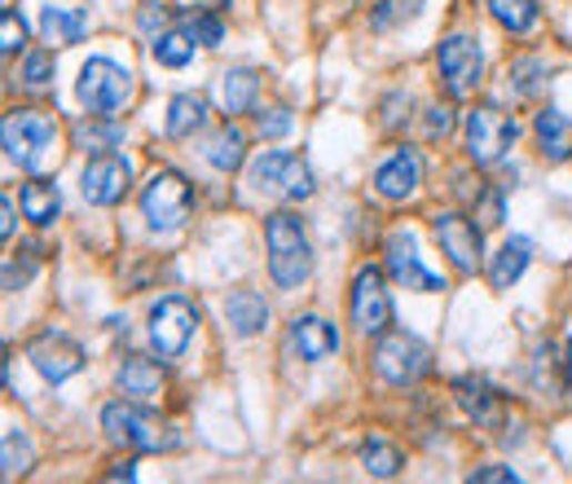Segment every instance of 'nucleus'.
Returning <instances> with one entry per match:
<instances>
[{"label": "nucleus", "instance_id": "nucleus-1", "mask_svg": "<svg viewBox=\"0 0 572 484\" xmlns=\"http://www.w3.org/2000/svg\"><path fill=\"white\" fill-rule=\"evenodd\" d=\"M0 137H4V154L36 177L58 163V123L44 111H9Z\"/></svg>", "mask_w": 572, "mask_h": 484}, {"label": "nucleus", "instance_id": "nucleus-2", "mask_svg": "<svg viewBox=\"0 0 572 484\" xmlns=\"http://www.w3.org/2000/svg\"><path fill=\"white\" fill-rule=\"evenodd\" d=\"M264 239H269V273L278 286H300L313 273V246H309L300 216L273 212L264 225Z\"/></svg>", "mask_w": 572, "mask_h": 484}, {"label": "nucleus", "instance_id": "nucleus-3", "mask_svg": "<svg viewBox=\"0 0 572 484\" xmlns=\"http://www.w3.org/2000/svg\"><path fill=\"white\" fill-rule=\"evenodd\" d=\"M76 93L89 107V115H114L132 98V75L119 62H111V58H89L84 71H80Z\"/></svg>", "mask_w": 572, "mask_h": 484}, {"label": "nucleus", "instance_id": "nucleus-4", "mask_svg": "<svg viewBox=\"0 0 572 484\" xmlns=\"http://www.w3.org/2000/svg\"><path fill=\"white\" fill-rule=\"evenodd\" d=\"M190 208H194V194L177 172H154L150 185L141 190V212L150 230H181L190 221Z\"/></svg>", "mask_w": 572, "mask_h": 484}, {"label": "nucleus", "instance_id": "nucleus-5", "mask_svg": "<svg viewBox=\"0 0 572 484\" xmlns=\"http://www.w3.org/2000/svg\"><path fill=\"white\" fill-rule=\"evenodd\" d=\"M251 185L264 190V194H282V199H309L313 194V172L300 154L264 150L251 168Z\"/></svg>", "mask_w": 572, "mask_h": 484}, {"label": "nucleus", "instance_id": "nucleus-6", "mask_svg": "<svg viewBox=\"0 0 572 484\" xmlns=\"http://www.w3.org/2000/svg\"><path fill=\"white\" fill-rule=\"evenodd\" d=\"M102 427H107L111 441L128 445V450H141V454H154V450L172 445V436L163 432V423L154 414H145L137 405H123V401H114V405L102 410Z\"/></svg>", "mask_w": 572, "mask_h": 484}, {"label": "nucleus", "instance_id": "nucleus-7", "mask_svg": "<svg viewBox=\"0 0 572 484\" xmlns=\"http://www.w3.org/2000/svg\"><path fill=\"white\" fill-rule=\"evenodd\" d=\"M374 370H379L388 383H397V387L419 383V379L432 370V349H428L423 340L405 335V331L383 335V340H379V349H374Z\"/></svg>", "mask_w": 572, "mask_h": 484}, {"label": "nucleus", "instance_id": "nucleus-8", "mask_svg": "<svg viewBox=\"0 0 572 484\" xmlns=\"http://www.w3.org/2000/svg\"><path fill=\"white\" fill-rule=\"evenodd\" d=\"M194 326H199V309L181 295H168L150 309V344L159 349V357H181Z\"/></svg>", "mask_w": 572, "mask_h": 484}, {"label": "nucleus", "instance_id": "nucleus-9", "mask_svg": "<svg viewBox=\"0 0 572 484\" xmlns=\"http://www.w3.org/2000/svg\"><path fill=\"white\" fill-rule=\"evenodd\" d=\"M511 145H515V120H506L493 107H480V111L466 115V154H471V163L493 168Z\"/></svg>", "mask_w": 572, "mask_h": 484}, {"label": "nucleus", "instance_id": "nucleus-10", "mask_svg": "<svg viewBox=\"0 0 572 484\" xmlns=\"http://www.w3.org/2000/svg\"><path fill=\"white\" fill-rule=\"evenodd\" d=\"M352 322L361 335H383L392 326V300H388L383 273L370 264L357 269V278H352Z\"/></svg>", "mask_w": 572, "mask_h": 484}, {"label": "nucleus", "instance_id": "nucleus-11", "mask_svg": "<svg viewBox=\"0 0 572 484\" xmlns=\"http://www.w3.org/2000/svg\"><path fill=\"white\" fill-rule=\"evenodd\" d=\"M128 181H132L128 159H119V154H111V150H107V154H93V159L84 163L80 194H84L93 208H114V203H123Z\"/></svg>", "mask_w": 572, "mask_h": 484}, {"label": "nucleus", "instance_id": "nucleus-12", "mask_svg": "<svg viewBox=\"0 0 572 484\" xmlns=\"http://www.w3.org/2000/svg\"><path fill=\"white\" fill-rule=\"evenodd\" d=\"M436 62H441V75H445V84H450L454 98H471V93L480 89L484 53H480V44H475L471 36H450V40L441 44Z\"/></svg>", "mask_w": 572, "mask_h": 484}, {"label": "nucleus", "instance_id": "nucleus-13", "mask_svg": "<svg viewBox=\"0 0 572 484\" xmlns=\"http://www.w3.org/2000/svg\"><path fill=\"white\" fill-rule=\"evenodd\" d=\"M388 273H392L405 291H423V295L445 291V278H441V273H432V269L419 260V251H414V239H410V234H392V239H388Z\"/></svg>", "mask_w": 572, "mask_h": 484}, {"label": "nucleus", "instance_id": "nucleus-14", "mask_svg": "<svg viewBox=\"0 0 572 484\" xmlns=\"http://www.w3.org/2000/svg\"><path fill=\"white\" fill-rule=\"evenodd\" d=\"M432 230H436L441 251L454 260L458 273H475V269H480V230H475L466 216H458V212H441V216L432 221Z\"/></svg>", "mask_w": 572, "mask_h": 484}, {"label": "nucleus", "instance_id": "nucleus-15", "mask_svg": "<svg viewBox=\"0 0 572 484\" xmlns=\"http://www.w3.org/2000/svg\"><path fill=\"white\" fill-rule=\"evenodd\" d=\"M27 357H31V365H36L49 383H62V379H71V374H80V370H84V353H80V344H71V340H67V335H58V331L40 335V340L27 349Z\"/></svg>", "mask_w": 572, "mask_h": 484}, {"label": "nucleus", "instance_id": "nucleus-16", "mask_svg": "<svg viewBox=\"0 0 572 484\" xmlns=\"http://www.w3.org/2000/svg\"><path fill=\"white\" fill-rule=\"evenodd\" d=\"M419 181H423V163H419L414 150H397V154L374 172V190H379L383 199H392V203L410 199V194L419 190Z\"/></svg>", "mask_w": 572, "mask_h": 484}, {"label": "nucleus", "instance_id": "nucleus-17", "mask_svg": "<svg viewBox=\"0 0 572 484\" xmlns=\"http://www.w3.org/2000/svg\"><path fill=\"white\" fill-rule=\"evenodd\" d=\"M291 349L300 353V362H327L340 353V331L322 317H295L291 322Z\"/></svg>", "mask_w": 572, "mask_h": 484}, {"label": "nucleus", "instance_id": "nucleus-18", "mask_svg": "<svg viewBox=\"0 0 572 484\" xmlns=\"http://www.w3.org/2000/svg\"><path fill=\"white\" fill-rule=\"evenodd\" d=\"M89 31V18L84 9H40V40L53 44V49H67V44H80Z\"/></svg>", "mask_w": 572, "mask_h": 484}, {"label": "nucleus", "instance_id": "nucleus-19", "mask_svg": "<svg viewBox=\"0 0 572 484\" xmlns=\"http://www.w3.org/2000/svg\"><path fill=\"white\" fill-rule=\"evenodd\" d=\"M454 392H458V405H462L480 427H498V423H502V396H498L489 383H480V379H458Z\"/></svg>", "mask_w": 572, "mask_h": 484}, {"label": "nucleus", "instance_id": "nucleus-20", "mask_svg": "<svg viewBox=\"0 0 572 484\" xmlns=\"http://www.w3.org/2000/svg\"><path fill=\"white\" fill-rule=\"evenodd\" d=\"M114 383H119V392L132 396V401H154V396L163 392V365L145 362V357H128V362L119 365Z\"/></svg>", "mask_w": 572, "mask_h": 484}, {"label": "nucleus", "instance_id": "nucleus-21", "mask_svg": "<svg viewBox=\"0 0 572 484\" xmlns=\"http://www.w3.org/2000/svg\"><path fill=\"white\" fill-rule=\"evenodd\" d=\"M225 317L238 335H255V331L269 326V304H264V295H255V291H233L225 304Z\"/></svg>", "mask_w": 572, "mask_h": 484}, {"label": "nucleus", "instance_id": "nucleus-22", "mask_svg": "<svg viewBox=\"0 0 572 484\" xmlns=\"http://www.w3.org/2000/svg\"><path fill=\"white\" fill-rule=\"evenodd\" d=\"M18 199H22V216H27L36 230H49V225L58 221V212H62V199H58V190H53L49 181H27Z\"/></svg>", "mask_w": 572, "mask_h": 484}, {"label": "nucleus", "instance_id": "nucleus-23", "mask_svg": "<svg viewBox=\"0 0 572 484\" xmlns=\"http://www.w3.org/2000/svg\"><path fill=\"white\" fill-rule=\"evenodd\" d=\"M533 132H538V145H542V154H546V159L564 163V159L572 154V120L569 115H560V111H542L538 123H533Z\"/></svg>", "mask_w": 572, "mask_h": 484}, {"label": "nucleus", "instance_id": "nucleus-24", "mask_svg": "<svg viewBox=\"0 0 572 484\" xmlns=\"http://www.w3.org/2000/svg\"><path fill=\"white\" fill-rule=\"evenodd\" d=\"M203 120H208V102L199 93H181V98H172L163 128H168V137H194Z\"/></svg>", "mask_w": 572, "mask_h": 484}, {"label": "nucleus", "instance_id": "nucleus-25", "mask_svg": "<svg viewBox=\"0 0 572 484\" xmlns=\"http://www.w3.org/2000/svg\"><path fill=\"white\" fill-rule=\"evenodd\" d=\"M76 145L80 150H89V154H107V150H114L119 141H123V132H119V123H111L107 115H89L84 123H76Z\"/></svg>", "mask_w": 572, "mask_h": 484}, {"label": "nucleus", "instance_id": "nucleus-26", "mask_svg": "<svg viewBox=\"0 0 572 484\" xmlns=\"http://www.w3.org/2000/svg\"><path fill=\"white\" fill-rule=\"evenodd\" d=\"M255 89H260V75H255V71H247V67H238V71H225V80H221V102H225L229 115H242V111H251V102H255Z\"/></svg>", "mask_w": 572, "mask_h": 484}, {"label": "nucleus", "instance_id": "nucleus-27", "mask_svg": "<svg viewBox=\"0 0 572 484\" xmlns=\"http://www.w3.org/2000/svg\"><path fill=\"white\" fill-rule=\"evenodd\" d=\"M242 154H247V137L233 123L217 128V137L208 141V163L221 172H233V168H242Z\"/></svg>", "mask_w": 572, "mask_h": 484}, {"label": "nucleus", "instance_id": "nucleus-28", "mask_svg": "<svg viewBox=\"0 0 572 484\" xmlns=\"http://www.w3.org/2000/svg\"><path fill=\"white\" fill-rule=\"evenodd\" d=\"M489 13L498 18V27H506L511 36H524L538 27V0H489Z\"/></svg>", "mask_w": 572, "mask_h": 484}, {"label": "nucleus", "instance_id": "nucleus-29", "mask_svg": "<svg viewBox=\"0 0 572 484\" xmlns=\"http://www.w3.org/2000/svg\"><path fill=\"white\" fill-rule=\"evenodd\" d=\"M524 269H529V242L515 239L498 251V260H493V269H489V282H493L498 291H506Z\"/></svg>", "mask_w": 572, "mask_h": 484}, {"label": "nucleus", "instance_id": "nucleus-30", "mask_svg": "<svg viewBox=\"0 0 572 484\" xmlns=\"http://www.w3.org/2000/svg\"><path fill=\"white\" fill-rule=\"evenodd\" d=\"M190 58H194V40L185 36V27L154 36V62H159V67H172V71H177V67H185Z\"/></svg>", "mask_w": 572, "mask_h": 484}, {"label": "nucleus", "instance_id": "nucleus-31", "mask_svg": "<svg viewBox=\"0 0 572 484\" xmlns=\"http://www.w3.org/2000/svg\"><path fill=\"white\" fill-rule=\"evenodd\" d=\"M361 463H365V472H370V476H379V481H392V476L405 467L401 450H397V445H388V441H365Z\"/></svg>", "mask_w": 572, "mask_h": 484}, {"label": "nucleus", "instance_id": "nucleus-32", "mask_svg": "<svg viewBox=\"0 0 572 484\" xmlns=\"http://www.w3.org/2000/svg\"><path fill=\"white\" fill-rule=\"evenodd\" d=\"M419 9H423V0H379L374 13H370V27L374 31H392L397 22H410Z\"/></svg>", "mask_w": 572, "mask_h": 484}, {"label": "nucleus", "instance_id": "nucleus-33", "mask_svg": "<svg viewBox=\"0 0 572 484\" xmlns=\"http://www.w3.org/2000/svg\"><path fill=\"white\" fill-rule=\"evenodd\" d=\"M185 36H190L194 44H203V49H217V44L225 40V27H221L217 13H190V18H185Z\"/></svg>", "mask_w": 572, "mask_h": 484}, {"label": "nucleus", "instance_id": "nucleus-34", "mask_svg": "<svg viewBox=\"0 0 572 484\" xmlns=\"http://www.w3.org/2000/svg\"><path fill=\"white\" fill-rule=\"evenodd\" d=\"M49 80H53V53H49V49L27 53V58H22V84H27V89H44Z\"/></svg>", "mask_w": 572, "mask_h": 484}, {"label": "nucleus", "instance_id": "nucleus-35", "mask_svg": "<svg viewBox=\"0 0 572 484\" xmlns=\"http://www.w3.org/2000/svg\"><path fill=\"white\" fill-rule=\"evenodd\" d=\"M27 458H31L27 436L22 432H4V481H13L18 472H27Z\"/></svg>", "mask_w": 572, "mask_h": 484}, {"label": "nucleus", "instance_id": "nucleus-36", "mask_svg": "<svg viewBox=\"0 0 572 484\" xmlns=\"http://www.w3.org/2000/svg\"><path fill=\"white\" fill-rule=\"evenodd\" d=\"M22 40H27L22 18H18L13 9H4V13H0V53H4V58H13V53L22 49Z\"/></svg>", "mask_w": 572, "mask_h": 484}, {"label": "nucleus", "instance_id": "nucleus-37", "mask_svg": "<svg viewBox=\"0 0 572 484\" xmlns=\"http://www.w3.org/2000/svg\"><path fill=\"white\" fill-rule=\"evenodd\" d=\"M475 221H480V230L502 225V190H484V199L475 203Z\"/></svg>", "mask_w": 572, "mask_h": 484}, {"label": "nucleus", "instance_id": "nucleus-38", "mask_svg": "<svg viewBox=\"0 0 572 484\" xmlns=\"http://www.w3.org/2000/svg\"><path fill=\"white\" fill-rule=\"evenodd\" d=\"M137 22H141V31H168V22H172V9L168 4H159V0H145L141 4V13H137Z\"/></svg>", "mask_w": 572, "mask_h": 484}, {"label": "nucleus", "instance_id": "nucleus-39", "mask_svg": "<svg viewBox=\"0 0 572 484\" xmlns=\"http://www.w3.org/2000/svg\"><path fill=\"white\" fill-rule=\"evenodd\" d=\"M454 132V111L450 107H432L428 111V137L436 141V137H450Z\"/></svg>", "mask_w": 572, "mask_h": 484}, {"label": "nucleus", "instance_id": "nucleus-40", "mask_svg": "<svg viewBox=\"0 0 572 484\" xmlns=\"http://www.w3.org/2000/svg\"><path fill=\"white\" fill-rule=\"evenodd\" d=\"M291 132V111H269V115H260V137H287Z\"/></svg>", "mask_w": 572, "mask_h": 484}, {"label": "nucleus", "instance_id": "nucleus-41", "mask_svg": "<svg viewBox=\"0 0 572 484\" xmlns=\"http://www.w3.org/2000/svg\"><path fill=\"white\" fill-rule=\"evenodd\" d=\"M520 476L511 472V467H480V472H471V484H515Z\"/></svg>", "mask_w": 572, "mask_h": 484}, {"label": "nucleus", "instance_id": "nucleus-42", "mask_svg": "<svg viewBox=\"0 0 572 484\" xmlns=\"http://www.w3.org/2000/svg\"><path fill=\"white\" fill-rule=\"evenodd\" d=\"M0 239H13V199H0Z\"/></svg>", "mask_w": 572, "mask_h": 484}, {"label": "nucleus", "instance_id": "nucleus-43", "mask_svg": "<svg viewBox=\"0 0 572 484\" xmlns=\"http://www.w3.org/2000/svg\"><path fill=\"white\" fill-rule=\"evenodd\" d=\"M107 476H111V481H132V476H137V463H114Z\"/></svg>", "mask_w": 572, "mask_h": 484}, {"label": "nucleus", "instance_id": "nucleus-44", "mask_svg": "<svg viewBox=\"0 0 572 484\" xmlns=\"http://www.w3.org/2000/svg\"><path fill=\"white\" fill-rule=\"evenodd\" d=\"M208 9H229V0H203Z\"/></svg>", "mask_w": 572, "mask_h": 484}, {"label": "nucleus", "instance_id": "nucleus-45", "mask_svg": "<svg viewBox=\"0 0 572 484\" xmlns=\"http://www.w3.org/2000/svg\"><path fill=\"white\" fill-rule=\"evenodd\" d=\"M564 370H569V383H572V340H569V357H564Z\"/></svg>", "mask_w": 572, "mask_h": 484}]
</instances>
